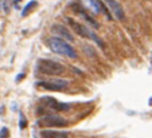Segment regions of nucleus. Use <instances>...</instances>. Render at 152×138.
Masks as SVG:
<instances>
[{"label": "nucleus", "mask_w": 152, "mask_h": 138, "mask_svg": "<svg viewBox=\"0 0 152 138\" xmlns=\"http://www.w3.org/2000/svg\"><path fill=\"white\" fill-rule=\"evenodd\" d=\"M47 46H49V48L53 52H55V54L72 58V59L77 58V52H75V50L70 46L69 42L65 40V39H62V38H58V36L49 38V39H47Z\"/></svg>", "instance_id": "1"}, {"label": "nucleus", "mask_w": 152, "mask_h": 138, "mask_svg": "<svg viewBox=\"0 0 152 138\" xmlns=\"http://www.w3.org/2000/svg\"><path fill=\"white\" fill-rule=\"evenodd\" d=\"M66 20H67V23H69V26L73 28V31H74L75 34L78 35V36L83 38V39H93V40L97 43L98 47H101V48H105V44H104V42L101 40V39L94 34V32L90 31L88 26H83V24H81L80 22H77L75 19H72V17H67Z\"/></svg>", "instance_id": "2"}, {"label": "nucleus", "mask_w": 152, "mask_h": 138, "mask_svg": "<svg viewBox=\"0 0 152 138\" xmlns=\"http://www.w3.org/2000/svg\"><path fill=\"white\" fill-rule=\"evenodd\" d=\"M38 70L42 74L57 77V75H61L65 71V66L61 64L59 62L50 61V59H39L38 61Z\"/></svg>", "instance_id": "3"}, {"label": "nucleus", "mask_w": 152, "mask_h": 138, "mask_svg": "<svg viewBox=\"0 0 152 138\" xmlns=\"http://www.w3.org/2000/svg\"><path fill=\"white\" fill-rule=\"evenodd\" d=\"M38 87H42L45 90H50V91H62V90L69 87V82L66 79H50V81H43L38 82Z\"/></svg>", "instance_id": "4"}, {"label": "nucleus", "mask_w": 152, "mask_h": 138, "mask_svg": "<svg viewBox=\"0 0 152 138\" xmlns=\"http://www.w3.org/2000/svg\"><path fill=\"white\" fill-rule=\"evenodd\" d=\"M38 125L42 127H63L67 125V121L58 115H45L38 121Z\"/></svg>", "instance_id": "5"}, {"label": "nucleus", "mask_w": 152, "mask_h": 138, "mask_svg": "<svg viewBox=\"0 0 152 138\" xmlns=\"http://www.w3.org/2000/svg\"><path fill=\"white\" fill-rule=\"evenodd\" d=\"M72 9L74 11L75 15H78V16L82 17L83 20L86 22V24H89V26L94 27V28H98V26H100V24H98V22L96 20L93 16H90V14L86 11L83 6H81V4H78V3H73L72 4Z\"/></svg>", "instance_id": "6"}, {"label": "nucleus", "mask_w": 152, "mask_h": 138, "mask_svg": "<svg viewBox=\"0 0 152 138\" xmlns=\"http://www.w3.org/2000/svg\"><path fill=\"white\" fill-rule=\"evenodd\" d=\"M104 1H105V4L109 7L112 14L117 17L118 20H123L124 17H125V12H124L123 7H121V4L118 3L117 0H104Z\"/></svg>", "instance_id": "7"}, {"label": "nucleus", "mask_w": 152, "mask_h": 138, "mask_svg": "<svg viewBox=\"0 0 152 138\" xmlns=\"http://www.w3.org/2000/svg\"><path fill=\"white\" fill-rule=\"evenodd\" d=\"M51 31L54 32L55 35H58V36H62L65 38V40H67L69 43H72L73 40H74V38H73L72 32L67 30V27L65 26H61V24H54V26L51 27Z\"/></svg>", "instance_id": "8"}, {"label": "nucleus", "mask_w": 152, "mask_h": 138, "mask_svg": "<svg viewBox=\"0 0 152 138\" xmlns=\"http://www.w3.org/2000/svg\"><path fill=\"white\" fill-rule=\"evenodd\" d=\"M81 1L93 14H96V15L102 14V9H101V6H100V0H81Z\"/></svg>", "instance_id": "9"}, {"label": "nucleus", "mask_w": 152, "mask_h": 138, "mask_svg": "<svg viewBox=\"0 0 152 138\" xmlns=\"http://www.w3.org/2000/svg\"><path fill=\"white\" fill-rule=\"evenodd\" d=\"M40 135L43 138H69L67 131H58V130H42Z\"/></svg>", "instance_id": "10"}, {"label": "nucleus", "mask_w": 152, "mask_h": 138, "mask_svg": "<svg viewBox=\"0 0 152 138\" xmlns=\"http://www.w3.org/2000/svg\"><path fill=\"white\" fill-rule=\"evenodd\" d=\"M50 102H46L50 106V109L55 110V111H66V110L70 109V105L65 103V102H58L57 99H53V98H49Z\"/></svg>", "instance_id": "11"}, {"label": "nucleus", "mask_w": 152, "mask_h": 138, "mask_svg": "<svg viewBox=\"0 0 152 138\" xmlns=\"http://www.w3.org/2000/svg\"><path fill=\"white\" fill-rule=\"evenodd\" d=\"M100 6H101V9H102V14H105L106 19H108V20H113L112 11H110L109 7L105 4V1H104V0H100Z\"/></svg>", "instance_id": "12"}, {"label": "nucleus", "mask_w": 152, "mask_h": 138, "mask_svg": "<svg viewBox=\"0 0 152 138\" xmlns=\"http://www.w3.org/2000/svg\"><path fill=\"white\" fill-rule=\"evenodd\" d=\"M37 4H38L37 0H31V1H28V3H27V6H24V8L22 9V16H27V15L31 12V9L34 8Z\"/></svg>", "instance_id": "13"}, {"label": "nucleus", "mask_w": 152, "mask_h": 138, "mask_svg": "<svg viewBox=\"0 0 152 138\" xmlns=\"http://www.w3.org/2000/svg\"><path fill=\"white\" fill-rule=\"evenodd\" d=\"M19 127H20V130H23L27 127L26 117H24V114H22V113H20V115H19Z\"/></svg>", "instance_id": "14"}, {"label": "nucleus", "mask_w": 152, "mask_h": 138, "mask_svg": "<svg viewBox=\"0 0 152 138\" xmlns=\"http://www.w3.org/2000/svg\"><path fill=\"white\" fill-rule=\"evenodd\" d=\"M0 138H8V129L7 127H3L0 130Z\"/></svg>", "instance_id": "15"}, {"label": "nucleus", "mask_w": 152, "mask_h": 138, "mask_svg": "<svg viewBox=\"0 0 152 138\" xmlns=\"http://www.w3.org/2000/svg\"><path fill=\"white\" fill-rule=\"evenodd\" d=\"M22 78H24V74H19V75H18V77H16V82H19Z\"/></svg>", "instance_id": "16"}]
</instances>
